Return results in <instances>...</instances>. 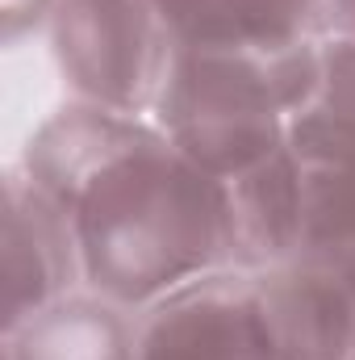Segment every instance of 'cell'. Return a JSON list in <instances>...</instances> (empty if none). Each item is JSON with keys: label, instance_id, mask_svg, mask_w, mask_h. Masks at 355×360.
<instances>
[{"label": "cell", "instance_id": "6da1fadb", "mask_svg": "<svg viewBox=\"0 0 355 360\" xmlns=\"http://www.w3.org/2000/svg\"><path fill=\"white\" fill-rule=\"evenodd\" d=\"M67 218L84 289L142 310L205 272L230 269L226 180L209 176L134 113L67 105L21 160Z\"/></svg>", "mask_w": 355, "mask_h": 360}, {"label": "cell", "instance_id": "ba28073f", "mask_svg": "<svg viewBox=\"0 0 355 360\" xmlns=\"http://www.w3.org/2000/svg\"><path fill=\"white\" fill-rule=\"evenodd\" d=\"M134 314L96 293H67L4 331V360H130Z\"/></svg>", "mask_w": 355, "mask_h": 360}, {"label": "cell", "instance_id": "30bf717a", "mask_svg": "<svg viewBox=\"0 0 355 360\" xmlns=\"http://www.w3.org/2000/svg\"><path fill=\"white\" fill-rule=\"evenodd\" d=\"M297 155H326L355 147V42L326 34L318 59V89L288 130Z\"/></svg>", "mask_w": 355, "mask_h": 360}, {"label": "cell", "instance_id": "9c48e42d", "mask_svg": "<svg viewBox=\"0 0 355 360\" xmlns=\"http://www.w3.org/2000/svg\"><path fill=\"white\" fill-rule=\"evenodd\" d=\"M297 164L305 197L301 256L355 264V147L326 155H297Z\"/></svg>", "mask_w": 355, "mask_h": 360}, {"label": "cell", "instance_id": "3957f363", "mask_svg": "<svg viewBox=\"0 0 355 360\" xmlns=\"http://www.w3.org/2000/svg\"><path fill=\"white\" fill-rule=\"evenodd\" d=\"M46 30L80 105L134 117L155 109L176 55L155 0H59Z\"/></svg>", "mask_w": 355, "mask_h": 360}, {"label": "cell", "instance_id": "7a4b0ae2", "mask_svg": "<svg viewBox=\"0 0 355 360\" xmlns=\"http://www.w3.org/2000/svg\"><path fill=\"white\" fill-rule=\"evenodd\" d=\"M318 42L297 46H176L155 126L209 176L234 180L288 147L318 89Z\"/></svg>", "mask_w": 355, "mask_h": 360}, {"label": "cell", "instance_id": "8992f818", "mask_svg": "<svg viewBox=\"0 0 355 360\" xmlns=\"http://www.w3.org/2000/svg\"><path fill=\"white\" fill-rule=\"evenodd\" d=\"M230 201V269L264 272L301 256V164L297 151L284 147L260 168L226 180Z\"/></svg>", "mask_w": 355, "mask_h": 360}, {"label": "cell", "instance_id": "7c38bea8", "mask_svg": "<svg viewBox=\"0 0 355 360\" xmlns=\"http://www.w3.org/2000/svg\"><path fill=\"white\" fill-rule=\"evenodd\" d=\"M326 21H330V34L355 42V0H326Z\"/></svg>", "mask_w": 355, "mask_h": 360}, {"label": "cell", "instance_id": "52a82bcc", "mask_svg": "<svg viewBox=\"0 0 355 360\" xmlns=\"http://www.w3.org/2000/svg\"><path fill=\"white\" fill-rule=\"evenodd\" d=\"M176 46H297L330 34L326 0H155Z\"/></svg>", "mask_w": 355, "mask_h": 360}, {"label": "cell", "instance_id": "5b68a950", "mask_svg": "<svg viewBox=\"0 0 355 360\" xmlns=\"http://www.w3.org/2000/svg\"><path fill=\"white\" fill-rule=\"evenodd\" d=\"M84 285L80 252L63 210L13 168L4 176V331Z\"/></svg>", "mask_w": 355, "mask_h": 360}, {"label": "cell", "instance_id": "8fae6325", "mask_svg": "<svg viewBox=\"0 0 355 360\" xmlns=\"http://www.w3.org/2000/svg\"><path fill=\"white\" fill-rule=\"evenodd\" d=\"M59 0H0V25H4V42H21L25 34H34L38 25L51 21Z\"/></svg>", "mask_w": 355, "mask_h": 360}, {"label": "cell", "instance_id": "277c9868", "mask_svg": "<svg viewBox=\"0 0 355 360\" xmlns=\"http://www.w3.org/2000/svg\"><path fill=\"white\" fill-rule=\"evenodd\" d=\"M130 360H280L255 272H205L142 306Z\"/></svg>", "mask_w": 355, "mask_h": 360}]
</instances>
